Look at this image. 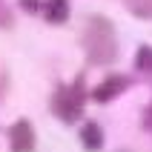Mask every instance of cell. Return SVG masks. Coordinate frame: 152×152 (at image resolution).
Here are the masks:
<instances>
[{"mask_svg":"<svg viewBox=\"0 0 152 152\" xmlns=\"http://www.w3.org/2000/svg\"><path fill=\"white\" fill-rule=\"evenodd\" d=\"M83 49H86L89 63H95V66L115 63V58H118V40H115L112 20H106L101 15L89 17V23L83 29Z\"/></svg>","mask_w":152,"mask_h":152,"instance_id":"1","label":"cell"},{"mask_svg":"<svg viewBox=\"0 0 152 152\" xmlns=\"http://www.w3.org/2000/svg\"><path fill=\"white\" fill-rule=\"evenodd\" d=\"M83 101H86L83 77H75L72 83H60L55 89V95H52V112L63 124H75L83 115Z\"/></svg>","mask_w":152,"mask_h":152,"instance_id":"2","label":"cell"},{"mask_svg":"<svg viewBox=\"0 0 152 152\" xmlns=\"http://www.w3.org/2000/svg\"><path fill=\"white\" fill-rule=\"evenodd\" d=\"M37 146V135L29 121H15L9 126V149L12 152H34Z\"/></svg>","mask_w":152,"mask_h":152,"instance_id":"3","label":"cell"},{"mask_svg":"<svg viewBox=\"0 0 152 152\" xmlns=\"http://www.w3.org/2000/svg\"><path fill=\"white\" fill-rule=\"evenodd\" d=\"M126 86H129V77H124V75H109L106 80H101V83L95 86L92 98H95V101H101V103L115 101L121 92H126Z\"/></svg>","mask_w":152,"mask_h":152,"instance_id":"4","label":"cell"},{"mask_svg":"<svg viewBox=\"0 0 152 152\" xmlns=\"http://www.w3.org/2000/svg\"><path fill=\"white\" fill-rule=\"evenodd\" d=\"M80 144H83V149L89 152H98L103 149V129L95 124V121H86L83 129H80Z\"/></svg>","mask_w":152,"mask_h":152,"instance_id":"5","label":"cell"},{"mask_svg":"<svg viewBox=\"0 0 152 152\" xmlns=\"http://www.w3.org/2000/svg\"><path fill=\"white\" fill-rule=\"evenodd\" d=\"M46 12V20L49 23H63L69 17V3L66 0H49V6L43 9Z\"/></svg>","mask_w":152,"mask_h":152,"instance_id":"6","label":"cell"},{"mask_svg":"<svg viewBox=\"0 0 152 152\" xmlns=\"http://www.w3.org/2000/svg\"><path fill=\"white\" fill-rule=\"evenodd\" d=\"M124 6L141 20H152V0H124Z\"/></svg>","mask_w":152,"mask_h":152,"instance_id":"7","label":"cell"},{"mask_svg":"<svg viewBox=\"0 0 152 152\" xmlns=\"http://www.w3.org/2000/svg\"><path fill=\"white\" fill-rule=\"evenodd\" d=\"M135 66L146 75H152V46H141L138 49V58H135Z\"/></svg>","mask_w":152,"mask_h":152,"instance_id":"8","label":"cell"},{"mask_svg":"<svg viewBox=\"0 0 152 152\" xmlns=\"http://www.w3.org/2000/svg\"><path fill=\"white\" fill-rule=\"evenodd\" d=\"M144 126H146V129L152 132V103L146 106V118H144Z\"/></svg>","mask_w":152,"mask_h":152,"instance_id":"9","label":"cell"},{"mask_svg":"<svg viewBox=\"0 0 152 152\" xmlns=\"http://www.w3.org/2000/svg\"><path fill=\"white\" fill-rule=\"evenodd\" d=\"M118 152H132V149H118Z\"/></svg>","mask_w":152,"mask_h":152,"instance_id":"10","label":"cell"}]
</instances>
